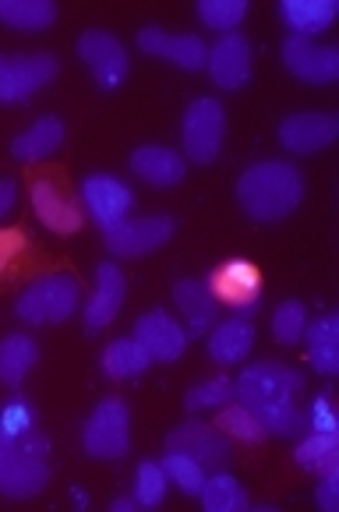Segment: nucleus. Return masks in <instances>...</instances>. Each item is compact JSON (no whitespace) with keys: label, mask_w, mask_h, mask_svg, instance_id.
Here are the masks:
<instances>
[{"label":"nucleus","mask_w":339,"mask_h":512,"mask_svg":"<svg viewBox=\"0 0 339 512\" xmlns=\"http://www.w3.org/2000/svg\"><path fill=\"white\" fill-rule=\"evenodd\" d=\"M304 385H308V378H304V371H297L294 364L255 361L251 368H244L241 375H237L234 400L244 403V407L258 417L265 435L301 438V435H308V417H304L301 403H297Z\"/></svg>","instance_id":"obj_1"},{"label":"nucleus","mask_w":339,"mask_h":512,"mask_svg":"<svg viewBox=\"0 0 339 512\" xmlns=\"http://www.w3.org/2000/svg\"><path fill=\"white\" fill-rule=\"evenodd\" d=\"M50 484L46 438L36 428V410L29 400L11 396L0 407V495L36 498Z\"/></svg>","instance_id":"obj_2"},{"label":"nucleus","mask_w":339,"mask_h":512,"mask_svg":"<svg viewBox=\"0 0 339 512\" xmlns=\"http://www.w3.org/2000/svg\"><path fill=\"white\" fill-rule=\"evenodd\" d=\"M304 181L301 170L283 159H265V163L248 166L237 181V202L258 223H279L301 205Z\"/></svg>","instance_id":"obj_3"},{"label":"nucleus","mask_w":339,"mask_h":512,"mask_svg":"<svg viewBox=\"0 0 339 512\" xmlns=\"http://www.w3.org/2000/svg\"><path fill=\"white\" fill-rule=\"evenodd\" d=\"M78 276L71 272H50V276L32 279L15 301V315L29 325H61L78 311Z\"/></svg>","instance_id":"obj_4"},{"label":"nucleus","mask_w":339,"mask_h":512,"mask_svg":"<svg viewBox=\"0 0 339 512\" xmlns=\"http://www.w3.org/2000/svg\"><path fill=\"white\" fill-rule=\"evenodd\" d=\"M131 417L124 400H99L82 428V445L92 460H124L131 449Z\"/></svg>","instance_id":"obj_5"},{"label":"nucleus","mask_w":339,"mask_h":512,"mask_svg":"<svg viewBox=\"0 0 339 512\" xmlns=\"http://www.w3.org/2000/svg\"><path fill=\"white\" fill-rule=\"evenodd\" d=\"M103 244L113 251V258H142L149 251L163 248L177 234V223L170 216H142V219H117V223L99 226Z\"/></svg>","instance_id":"obj_6"},{"label":"nucleus","mask_w":339,"mask_h":512,"mask_svg":"<svg viewBox=\"0 0 339 512\" xmlns=\"http://www.w3.org/2000/svg\"><path fill=\"white\" fill-rule=\"evenodd\" d=\"M57 78L53 53H0V103H25Z\"/></svg>","instance_id":"obj_7"},{"label":"nucleus","mask_w":339,"mask_h":512,"mask_svg":"<svg viewBox=\"0 0 339 512\" xmlns=\"http://www.w3.org/2000/svg\"><path fill=\"white\" fill-rule=\"evenodd\" d=\"M223 131H226V113L219 106V99H195V103L184 110V124H181V142L188 159L195 163H212L219 156V145H223Z\"/></svg>","instance_id":"obj_8"},{"label":"nucleus","mask_w":339,"mask_h":512,"mask_svg":"<svg viewBox=\"0 0 339 512\" xmlns=\"http://www.w3.org/2000/svg\"><path fill=\"white\" fill-rule=\"evenodd\" d=\"M32 209H36L39 223H43L46 230H53V234H61V237L78 234L85 223V205L50 174L32 181Z\"/></svg>","instance_id":"obj_9"},{"label":"nucleus","mask_w":339,"mask_h":512,"mask_svg":"<svg viewBox=\"0 0 339 512\" xmlns=\"http://www.w3.org/2000/svg\"><path fill=\"white\" fill-rule=\"evenodd\" d=\"M78 57L89 64L92 78L103 92L121 89L124 78H128V50L117 36L103 29H89L78 39Z\"/></svg>","instance_id":"obj_10"},{"label":"nucleus","mask_w":339,"mask_h":512,"mask_svg":"<svg viewBox=\"0 0 339 512\" xmlns=\"http://www.w3.org/2000/svg\"><path fill=\"white\" fill-rule=\"evenodd\" d=\"M205 287L216 297V304H226V308H258V301H262V269L244 262V258H230L212 272Z\"/></svg>","instance_id":"obj_11"},{"label":"nucleus","mask_w":339,"mask_h":512,"mask_svg":"<svg viewBox=\"0 0 339 512\" xmlns=\"http://www.w3.org/2000/svg\"><path fill=\"white\" fill-rule=\"evenodd\" d=\"M166 449L184 452V456H191L195 463H202L205 470H223L226 463L234 460L230 438H226L216 424H202V421L181 424L177 431H170Z\"/></svg>","instance_id":"obj_12"},{"label":"nucleus","mask_w":339,"mask_h":512,"mask_svg":"<svg viewBox=\"0 0 339 512\" xmlns=\"http://www.w3.org/2000/svg\"><path fill=\"white\" fill-rule=\"evenodd\" d=\"M283 64L290 68V75H297L301 82H311V85H329L339 78L336 46H318L301 36L283 39Z\"/></svg>","instance_id":"obj_13"},{"label":"nucleus","mask_w":339,"mask_h":512,"mask_svg":"<svg viewBox=\"0 0 339 512\" xmlns=\"http://www.w3.org/2000/svg\"><path fill=\"white\" fill-rule=\"evenodd\" d=\"M209 78L226 92H237L251 78V43L241 32H226L209 46V61H205Z\"/></svg>","instance_id":"obj_14"},{"label":"nucleus","mask_w":339,"mask_h":512,"mask_svg":"<svg viewBox=\"0 0 339 512\" xmlns=\"http://www.w3.org/2000/svg\"><path fill=\"white\" fill-rule=\"evenodd\" d=\"M135 339L142 343V350L152 361H163V364L177 361V357H184V350H188V329L159 308L145 311V315L138 318Z\"/></svg>","instance_id":"obj_15"},{"label":"nucleus","mask_w":339,"mask_h":512,"mask_svg":"<svg viewBox=\"0 0 339 512\" xmlns=\"http://www.w3.org/2000/svg\"><path fill=\"white\" fill-rule=\"evenodd\" d=\"M138 46L142 53H152V57H163V61L177 64L181 71H202L205 61H209V46H205L202 36H170L159 25H145L138 32Z\"/></svg>","instance_id":"obj_16"},{"label":"nucleus","mask_w":339,"mask_h":512,"mask_svg":"<svg viewBox=\"0 0 339 512\" xmlns=\"http://www.w3.org/2000/svg\"><path fill=\"white\" fill-rule=\"evenodd\" d=\"M339 135V117L322 110H304V113H290L287 121L279 124V142L287 145L290 152H301V156H311V152H322L325 145H332Z\"/></svg>","instance_id":"obj_17"},{"label":"nucleus","mask_w":339,"mask_h":512,"mask_svg":"<svg viewBox=\"0 0 339 512\" xmlns=\"http://www.w3.org/2000/svg\"><path fill=\"white\" fill-rule=\"evenodd\" d=\"M82 205L99 226H106L128 216L131 205H135V191L110 174H92L82 184Z\"/></svg>","instance_id":"obj_18"},{"label":"nucleus","mask_w":339,"mask_h":512,"mask_svg":"<svg viewBox=\"0 0 339 512\" xmlns=\"http://www.w3.org/2000/svg\"><path fill=\"white\" fill-rule=\"evenodd\" d=\"M124 297H128V279L113 262H103L96 269V294L85 304V332H103L113 318L121 315Z\"/></svg>","instance_id":"obj_19"},{"label":"nucleus","mask_w":339,"mask_h":512,"mask_svg":"<svg viewBox=\"0 0 339 512\" xmlns=\"http://www.w3.org/2000/svg\"><path fill=\"white\" fill-rule=\"evenodd\" d=\"M255 347V322L248 315H234L226 322H216L209 332V357L219 368H230V364H241L244 357Z\"/></svg>","instance_id":"obj_20"},{"label":"nucleus","mask_w":339,"mask_h":512,"mask_svg":"<svg viewBox=\"0 0 339 512\" xmlns=\"http://www.w3.org/2000/svg\"><path fill=\"white\" fill-rule=\"evenodd\" d=\"M131 170L156 188H174L188 174V163H184L181 152L166 149V145H142V149L131 152Z\"/></svg>","instance_id":"obj_21"},{"label":"nucleus","mask_w":339,"mask_h":512,"mask_svg":"<svg viewBox=\"0 0 339 512\" xmlns=\"http://www.w3.org/2000/svg\"><path fill=\"white\" fill-rule=\"evenodd\" d=\"M279 15L290 25V36L311 39L336 22L339 4L336 0H283V4H279Z\"/></svg>","instance_id":"obj_22"},{"label":"nucleus","mask_w":339,"mask_h":512,"mask_svg":"<svg viewBox=\"0 0 339 512\" xmlns=\"http://www.w3.org/2000/svg\"><path fill=\"white\" fill-rule=\"evenodd\" d=\"M64 145V124L61 117H39L29 131L11 142V156L22 159V163H39V159L57 156Z\"/></svg>","instance_id":"obj_23"},{"label":"nucleus","mask_w":339,"mask_h":512,"mask_svg":"<svg viewBox=\"0 0 339 512\" xmlns=\"http://www.w3.org/2000/svg\"><path fill=\"white\" fill-rule=\"evenodd\" d=\"M304 339H308V361L315 371H322L325 378L339 375V315L329 311L318 322H311L304 329Z\"/></svg>","instance_id":"obj_24"},{"label":"nucleus","mask_w":339,"mask_h":512,"mask_svg":"<svg viewBox=\"0 0 339 512\" xmlns=\"http://www.w3.org/2000/svg\"><path fill=\"white\" fill-rule=\"evenodd\" d=\"M174 304L188 318V332H195V336H202V332H209L216 325V297L198 279H177Z\"/></svg>","instance_id":"obj_25"},{"label":"nucleus","mask_w":339,"mask_h":512,"mask_svg":"<svg viewBox=\"0 0 339 512\" xmlns=\"http://www.w3.org/2000/svg\"><path fill=\"white\" fill-rule=\"evenodd\" d=\"M36 361H39L36 339L25 336V332H11V336H4L0 339V385L18 389Z\"/></svg>","instance_id":"obj_26"},{"label":"nucleus","mask_w":339,"mask_h":512,"mask_svg":"<svg viewBox=\"0 0 339 512\" xmlns=\"http://www.w3.org/2000/svg\"><path fill=\"white\" fill-rule=\"evenodd\" d=\"M0 22L22 32H43L57 22V4L50 0H0Z\"/></svg>","instance_id":"obj_27"},{"label":"nucleus","mask_w":339,"mask_h":512,"mask_svg":"<svg viewBox=\"0 0 339 512\" xmlns=\"http://www.w3.org/2000/svg\"><path fill=\"white\" fill-rule=\"evenodd\" d=\"M149 364H152V357L145 354L135 336L113 339L103 350V371L110 378H135V375H142V371H149Z\"/></svg>","instance_id":"obj_28"},{"label":"nucleus","mask_w":339,"mask_h":512,"mask_svg":"<svg viewBox=\"0 0 339 512\" xmlns=\"http://www.w3.org/2000/svg\"><path fill=\"white\" fill-rule=\"evenodd\" d=\"M198 498H202L205 512H244L248 509V495H244V488L230 474L205 477Z\"/></svg>","instance_id":"obj_29"},{"label":"nucleus","mask_w":339,"mask_h":512,"mask_svg":"<svg viewBox=\"0 0 339 512\" xmlns=\"http://www.w3.org/2000/svg\"><path fill=\"white\" fill-rule=\"evenodd\" d=\"M216 428L223 431L226 438H237V442H265V428L262 424H258V417L251 414L248 407H244V403H223V407H219V414H216Z\"/></svg>","instance_id":"obj_30"},{"label":"nucleus","mask_w":339,"mask_h":512,"mask_svg":"<svg viewBox=\"0 0 339 512\" xmlns=\"http://www.w3.org/2000/svg\"><path fill=\"white\" fill-rule=\"evenodd\" d=\"M304 329H308V308L301 301H283L272 315V336L283 347H297L304 339Z\"/></svg>","instance_id":"obj_31"},{"label":"nucleus","mask_w":339,"mask_h":512,"mask_svg":"<svg viewBox=\"0 0 339 512\" xmlns=\"http://www.w3.org/2000/svg\"><path fill=\"white\" fill-rule=\"evenodd\" d=\"M248 15V0H198V18L216 32H234Z\"/></svg>","instance_id":"obj_32"},{"label":"nucleus","mask_w":339,"mask_h":512,"mask_svg":"<svg viewBox=\"0 0 339 512\" xmlns=\"http://www.w3.org/2000/svg\"><path fill=\"white\" fill-rule=\"evenodd\" d=\"M163 470L166 477L177 484V488L184 491V495H198L205 484V467L202 463H195L191 456H184V452H174V449H166L163 456Z\"/></svg>","instance_id":"obj_33"},{"label":"nucleus","mask_w":339,"mask_h":512,"mask_svg":"<svg viewBox=\"0 0 339 512\" xmlns=\"http://www.w3.org/2000/svg\"><path fill=\"white\" fill-rule=\"evenodd\" d=\"M166 488H170V477H166L163 463H142L135 470V498L142 509H156L166 498Z\"/></svg>","instance_id":"obj_34"},{"label":"nucleus","mask_w":339,"mask_h":512,"mask_svg":"<svg viewBox=\"0 0 339 512\" xmlns=\"http://www.w3.org/2000/svg\"><path fill=\"white\" fill-rule=\"evenodd\" d=\"M234 400V382L230 378H209V382L195 385L184 396V407L188 410H209V407H223V403Z\"/></svg>","instance_id":"obj_35"},{"label":"nucleus","mask_w":339,"mask_h":512,"mask_svg":"<svg viewBox=\"0 0 339 512\" xmlns=\"http://www.w3.org/2000/svg\"><path fill=\"white\" fill-rule=\"evenodd\" d=\"M332 449H339V435H329V431H308V435L297 442L294 463L304 470H315L318 460H325Z\"/></svg>","instance_id":"obj_36"},{"label":"nucleus","mask_w":339,"mask_h":512,"mask_svg":"<svg viewBox=\"0 0 339 512\" xmlns=\"http://www.w3.org/2000/svg\"><path fill=\"white\" fill-rule=\"evenodd\" d=\"M308 431H329V435H339V421L332 414V392H318L308 407Z\"/></svg>","instance_id":"obj_37"},{"label":"nucleus","mask_w":339,"mask_h":512,"mask_svg":"<svg viewBox=\"0 0 339 512\" xmlns=\"http://www.w3.org/2000/svg\"><path fill=\"white\" fill-rule=\"evenodd\" d=\"M25 244H29V241H25L22 230H0V272L8 269V265L22 255Z\"/></svg>","instance_id":"obj_38"},{"label":"nucleus","mask_w":339,"mask_h":512,"mask_svg":"<svg viewBox=\"0 0 339 512\" xmlns=\"http://www.w3.org/2000/svg\"><path fill=\"white\" fill-rule=\"evenodd\" d=\"M315 502H318V509H322V512H336L339 509V470H336V474L322 477V484H318V491H315Z\"/></svg>","instance_id":"obj_39"},{"label":"nucleus","mask_w":339,"mask_h":512,"mask_svg":"<svg viewBox=\"0 0 339 512\" xmlns=\"http://www.w3.org/2000/svg\"><path fill=\"white\" fill-rule=\"evenodd\" d=\"M15 198H18V184L15 181H0V216H8L11 209H15Z\"/></svg>","instance_id":"obj_40"},{"label":"nucleus","mask_w":339,"mask_h":512,"mask_svg":"<svg viewBox=\"0 0 339 512\" xmlns=\"http://www.w3.org/2000/svg\"><path fill=\"white\" fill-rule=\"evenodd\" d=\"M336 470H339V449H332L329 456H325V460H318L315 474H318V477H325V474H336Z\"/></svg>","instance_id":"obj_41"},{"label":"nucleus","mask_w":339,"mask_h":512,"mask_svg":"<svg viewBox=\"0 0 339 512\" xmlns=\"http://www.w3.org/2000/svg\"><path fill=\"white\" fill-rule=\"evenodd\" d=\"M135 509H142L135 495H131V498H113V502H110V512H135Z\"/></svg>","instance_id":"obj_42"}]
</instances>
